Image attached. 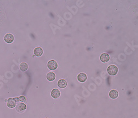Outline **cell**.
<instances>
[{"instance_id":"8","label":"cell","mask_w":138,"mask_h":118,"mask_svg":"<svg viewBox=\"0 0 138 118\" xmlns=\"http://www.w3.org/2000/svg\"><path fill=\"white\" fill-rule=\"evenodd\" d=\"M110 56L108 54L103 53L100 56V60L102 62H107L109 60Z\"/></svg>"},{"instance_id":"6","label":"cell","mask_w":138,"mask_h":118,"mask_svg":"<svg viewBox=\"0 0 138 118\" xmlns=\"http://www.w3.org/2000/svg\"><path fill=\"white\" fill-rule=\"evenodd\" d=\"M87 79V76L85 73H80L78 75V79L79 82L81 83H84Z\"/></svg>"},{"instance_id":"11","label":"cell","mask_w":138,"mask_h":118,"mask_svg":"<svg viewBox=\"0 0 138 118\" xmlns=\"http://www.w3.org/2000/svg\"><path fill=\"white\" fill-rule=\"evenodd\" d=\"M67 83L66 81L64 79H61L58 82V86L61 88H65L66 87Z\"/></svg>"},{"instance_id":"12","label":"cell","mask_w":138,"mask_h":118,"mask_svg":"<svg viewBox=\"0 0 138 118\" xmlns=\"http://www.w3.org/2000/svg\"><path fill=\"white\" fill-rule=\"evenodd\" d=\"M56 75L54 72H49L48 74L46 75V79L49 81H53L55 79Z\"/></svg>"},{"instance_id":"7","label":"cell","mask_w":138,"mask_h":118,"mask_svg":"<svg viewBox=\"0 0 138 118\" xmlns=\"http://www.w3.org/2000/svg\"><path fill=\"white\" fill-rule=\"evenodd\" d=\"M51 96L53 98L57 99L59 98V97L60 96V92L59 89H58L57 88L53 89V90L51 91Z\"/></svg>"},{"instance_id":"14","label":"cell","mask_w":138,"mask_h":118,"mask_svg":"<svg viewBox=\"0 0 138 118\" xmlns=\"http://www.w3.org/2000/svg\"><path fill=\"white\" fill-rule=\"evenodd\" d=\"M18 101H20L22 102H26L27 99L24 96H20V97H18Z\"/></svg>"},{"instance_id":"3","label":"cell","mask_w":138,"mask_h":118,"mask_svg":"<svg viewBox=\"0 0 138 118\" xmlns=\"http://www.w3.org/2000/svg\"><path fill=\"white\" fill-rule=\"evenodd\" d=\"M27 109V105L23 103H18L16 107V109L17 112L19 113H22L25 111V110Z\"/></svg>"},{"instance_id":"5","label":"cell","mask_w":138,"mask_h":118,"mask_svg":"<svg viewBox=\"0 0 138 118\" xmlns=\"http://www.w3.org/2000/svg\"><path fill=\"white\" fill-rule=\"evenodd\" d=\"M16 103H17V101H16L15 98H10L8 99L7 105V107L9 108H13L16 106Z\"/></svg>"},{"instance_id":"13","label":"cell","mask_w":138,"mask_h":118,"mask_svg":"<svg viewBox=\"0 0 138 118\" xmlns=\"http://www.w3.org/2000/svg\"><path fill=\"white\" fill-rule=\"evenodd\" d=\"M20 68L22 71H26L28 68V65L25 62H22L20 65Z\"/></svg>"},{"instance_id":"10","label":"cell","mask_w":138,"mask_h":118,"mask_svg":"<svg viewBox=\"0 0 138 118\" xmlns=\"http://www.w3.org/2000/svg\"><path fill=\"white\" fill-rule=\"evenodd\" d=\"M119 95L118 92L116 90V89H112L111 91L109 92V96L110 97V98H111L112 99H116L117 98H118Z\"/></svg>"},{"instance_id":"2","label":"cell","mask_w":138,"mask_h":118,"mask_svg":"<svg viewBox=\"0 0 138 118\" xmlns=\"http://www.w3.org/2000/svg\"><path fill=\"white\" fill-rule=\"evenodd\" d=\"M47 66L49 69L50 70H57V68L58 67V63L57 62V61L54 60H51L49 61L48 62Z\"/></svg>"},{"instance_id":"1","label":"cell","mask_w":138,"mask_h":118,"mask_svg":"<svg viewBox=\"0 0 138 118\" xmlns=\"http://www.w3.org/2000/svg\"><path fill=\"white\" fill-rule=\"evenodd\" d=\"M107 72L108 74L111 76H115L118 72V68L116 65H110L107 68Z\"/></svg>"},{"instance_id":"4","label":"cell","mask_w":138,"mask_h":118,"mask_svg":"<svg viewBox=\"0 0 138 118\" xmlns=\"http://www.w3.org/2000/svg\"><path fill=\"white\" fill-rule=\"evenodd\" d=\"M14 39H15V38H14L13 35L11 33L6 34L4 37V41L8 44L12 43L14 41Z\"/></svg>"},{"instance_id":"9","label":"cell","mask_w":138,"mask_h":118,"mask_svg":"<svg viewBox=\"0 0 138 118\" xmlns=\"http://www.w3.org/2000/svg\"><path fill=\"white\" fill-rule=\"evenodd\" d=\"M34 54L37 57H40V56H41L43 54V49L40 48V47H37V48H36V49H34Z\"/></svg>"}]
</instances>
